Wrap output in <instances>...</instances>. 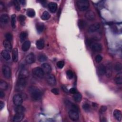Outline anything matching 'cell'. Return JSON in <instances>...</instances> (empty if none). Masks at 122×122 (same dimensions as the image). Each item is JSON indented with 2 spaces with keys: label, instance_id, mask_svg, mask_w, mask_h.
<instances>
[{
  "label": "cell",
  "instance_id": "cell-8",
  "mask_svg": "<svg viewBox=\"0 0 122 122\" xmlns=\"http://www.w3.org/2000/svg\"><path fill=\"white\" fill-rule=\"evenodd\" d=\"M46 81L49 84L51 85H55L56 84V81L54 76L51 74H48L46 77Z\"/></svg>",
  "mask_w": 122,
  "mask_h": 122
},
{
  "label": "cell",
  "instance_id": "cell-13",
  "mask_svg": "<svg viewBox=\"0 0 122 122\" xmlns=\"http://www.w3.org/2000/svg\"><path fill=\"white\" fill-rule=\"evenodd\" d=\"M48 8L51 12L54 13L57 10V4L55 2H51L48 4Z\"/></svg>",
  "mask_w": 122,
  "mask_h": 122
},
{
  "label": "cell",
  "instance_id": "cell-41",
  "mask_svg": "<svg viewBox=\"0 0 122 122\" xmlns=\"http://www.w3.org/2000/svg\"><path fill=\"white\" fill-rule=\"evenodd\" d=\"M64 65V62L63 61H59L57 63V66L60 69L62 68L63 67Z\"/></svg>",
  "mask_w": 122,
  "mask_h": 122
},
{
  "label": "cell",
  "instance_id": "cell-33",
  "mask_svg": "<svg viewBox=\"0 0 122 122\" xmlns=\"http://www.w3.org/2000/svg\"><path fill=\"white\" fill-rule=\"evenodd\" d=\"M38 60L40 62H44L47 60V57L45 55L43 54H41L39 55L38 57Z\"/></svg>",
  "mask_w": 122,
  "mask_h": 122
},
{
  "label": "cell",
  "instance_id": "cell-46",
  "mask_svg": "<svg viewBox=\"0 0 122 122\" xmlns=\"http://www.w3.org/2000/svg\"><path fill=\"white\" fill-rule=\"evenodd\" d=\"M69 92H70L71 93L74 94H75V93L77 92V90H76V89H75V88H71V89H70Z\"/></svg>",
  "mask_w": 122,
  "mask_h": 122
},
{
  "label": "cell",
  "instance_id": "cell-16",
  "mask_svg": "<svg viewBox=\"0 0 122 122\" xmlns=\"http://www.w3.org/2000/svg\"><path fill=\"white\" fill-rule=\"evenodd\" d=\"M24 118L23 113H17L14 116L13 118V122H20Z\"/></svg>",
  "mask_w": 122,
  "mask_h": 122
},
{
  "label": "cell",
  "instance_id": "cell-28",
  "mask_svg": "<svg viewBox=\"0 0 122 122\" xmlns=\"http://www.w3.org/2000/svg\"><path fill=\"white\" fill-rule=\"evenodd\" d=\"M8 83L3 80H0V89L1 90H6L8 89Z\"/></svg>",
  "mask_w": 122,
  "mask_h": 122
},
{
  "label": "cell",
  "instance_id": "cell-18",
  "mask_svg": "<svg viewBox=\"0 0 122 122\" xmlns=\"http://www.w3.org/2000/svg\"><path fill=\"white\" fill-rule=\"evenodd\" d=\"M30 46V42L29 41H26L23 42L22 43V46H21V50L23 51H27Z\"/></svg>",
  "mask_w": 122,
  "mask_h": 122
},
{
  "label": "cell",
  "instance_id": "cell-21",
  "mask_svg": "<svg viewBox=\"0 0 122 122\" xmlns=\"http://www.w3.org/2000/svg\"><path fill=\"white\" fill-rule=\"evenodd\" d=\"M115 82L118 84H122V73L119 72L115 76L114 78Z\"/></svg>",
  "mask_w": 122,
  "mask_h": 122
},
{
  "label": "cell",
  "instance_id": "cell-43",
  "mask_svg": "<svg viewBox=\"0 0 122 122\" xmlns=\"http://www.w3.org/2000/svg\"><path fill=\"white\" fill-rule=\"evenodd\" d=\"M102 56L101 55L98 54V55H97L96 56V57H95V61H96L97 62H98V63L102 61Z\"/></svg>",
  "mask_w": 122,
  "mask_h": 122
},
{
  "label": "cell",
  "instance_id": "cell-36",
  "mask_svg": "<svg viewBox=\"0 0 122 122\" xmlns=\"http://www.w3.org/2000/svg\"><path fill=\"white\" fill-rule=\"evenodd\" d=\"M18 20L20 22V23L23 25V24L24 23V22H25V20L26 19V17L24 15H20L18 16Z\"/></svg>",
  "mask_w": 122,
  "mask_h": 122
},
{
  "label": "cell",
  "instance_id": "cell-30",
  "mask_svg": "<svg viewBox=\"0 0 122 122\" xmlns=\"http://www.w3.org/2000/svg\"><path fill=\"white\" fill-rule=\"evenodd\" d=\"M82 96L81 93L79 92H76L75 94H74L73 95V99L76 102H80L81 100Z\"/></svg>",
  "mask_w": 122,
  "mask_h": 122
},
{
  "label": "cell",
  "instance_id": "cell-39",
  "mask_svg": "<svg viewBox=\"0 0 122 122\" xmlns=\"http://www.w3.org/2000/svg\"><path fill=\"white\" fill-rule=\"evenodd\" d=\"M82 108L85 112H89L90 110V106L88 103H84L82 105Z\"/></svg>",
  "mask_w": 122,
  "mask_h": 122
},
{
  "label": "cell",
  "instance_id": "cell-20",
  "mask_svg": "<svg viewBox=\"0 0 122 122\" xmlns=\"http://www.w3.org/2000/svg\"><path fill=\"white\" fill-rule=\"evenodd\" d=\"M106 76L107 77H110L112 76V66L110 64L107 65L106 67H105V73Z\"/></svg>",
  "mask_w": 122,
  "mask_h": 122
},
{
  "label": "cell",
  "instance_id": "cell-9",
  "mask_svg": "<svg viewBox=\"0 0 122 122\" xmlns=\"http://www.w3.org/2000/svg\"><path fill=\"white\" fill-rule=\"evenodd\" d=\"M13 102L16 106L20 105L23 102L22 97L19 94H16L13 97Z\"/></svg>",
  "mask_w": 122,
  "mask_h": 122
},
{
  "label": "cell",
  "instance_id": "cell-22",
  "mask_svg": "<svg viewBox=\"0 0 122 122\" xmlns=\"http://www.w3.org/2000/svg\"><path fill=\"white\" fill-rule=\"evenodd\" d=\"M1 55L3 57V58L6 61L10 60V54L9 51L7 50H3L1 52Z\"/></svg>",
  "mask_w": 122,
  "mask_h": 122
},
{
  "label": "cell",
  "instance_id": "cell-14",
  "mask_svg": "<svg viewBox=\"0 0 122 122\" xmlns=\"http://www.w3.org/2000/svg\"><path fill=\"white\" fill-rule=\"evenodd\" d=\"M85 16L86 18L89 20H94L95 18V15L94 13L92 10L87 11L85 14Z\"/></svg>",
  "mask_w": 122,
  "mask_h": 122
},
{
  "label": "cell",
  "instance_id": "cell-40",
  "mask_svg": "<svg viewBox=\"0 0 122 122\" xmlns=\"http://www.w3.org/2000/svg\"><path fill=\"white\" fill-rule=\"evenodd\" d=\"M85 22L84 20H79V21H78V26L80 27V28H81V29L83 28L85 26Z\"/></svg>",
  "mask_w": 122,
  "mask_h": 122
},
{
  "label": "cell",
  "instance_id": "cell-31",
  "mask_svg": "<svg viewBox=\"0 0 122 122\" xmlns=\"http://www.w3.org/2000/svg\"><path fill=\"white\" fill-rule=\"evenodd\" d=\"M27 36V33L25 31H22L20 33V41L21 42L24 41Z\"/></svg>",
  "mask_w": 122,
  "mask_h": 122
},
{
  "label": "cell",
  "instance_id": "cell-37",
  "mask_svg": "<svg viewBox=\"0 0 122 122\" xmlns=\"http://www.w3.org/2000/svg\"><path fill=\"white\" fill-rule=\"evenodd\" d=\"M13 3L14 5L15 9L18 11L20 10V4H19V1H18V0H14V1H13Z\"/></svg>",
  "mask_w": 122,
  "mask_h": 122
},
{
  "label": "cell",
  "instance_id": "cell-7",
  "mask_svg": "<svg viewBox=\"0 0 122 122\" xmlns=\"http://www.w3.org/2000/svg\"><path fill=\"white\" fill-rule=\"evenodd\" d=\"M90 47L92 50L95 52H99L102 50V45L99 43L92 42L90 44Z\"/></svg>",
  "mask_w": 122,
  "mask_h": 122
},
{
  "label": "cell",
  "instance_id": "cell-12",
  "mask_svg": "<svg viewBox=\"0 0 122 122\" xmlns=\"http://www.w3.org/2000/svg\"><path fill=\"white\" fill-rule=\"evenodd\" d=\"M41 69H42L44 72L47 74L50 73L51 71V66L50 64L47 63H43L41 65Z\"/></svg>",
  "mask_w": 122,
  "mask_h": 122
},
{
  "label": "cell",
  "instance_id": "cell-11",
  "mask_svg": "<svg viewBox=\"0 0 122 122\" xmlns=\"http://www.w3.org/2000/svg\"><path fill=\"white\" fill-rule=\"evenodd\" d=\"M25 61L28 64H31L35 61V56L33 53H29L26 57Z\"/></svg>",
  "mask_w": 122,
  "mask_h": 122
},
{
  "label": "cell",
  "instance_id": "cell-4",
  "mask_svg": "<svg viewBox=\"0 0 122 122\" xmlns=\"http://www.w3.org/2000/svg\"><path fill=\"white\" fill-rule=\"evenodd\" d=\"M32 72L34 77L39 79L42 78L44 74V72L41 68H40L39 67L33 68L32 71Z\"/></svg>",
  "mask_w": 122,
  "mask_h": 122
},
{
  "label": "cell",
  "instance_id": "cell-48",
  "mask_svg": "<svg viewBox=\"0 0 122 122\" xmlns=\"http://www.w3.org/2000/svg\"><path fill=\"white\" fill-rule=\"evenodd\" d=\"M62 90H63V91H64V92H66V93H67V92H68V90H67V88H66V87L63 86H62Z\"/></svg>",
  "mask_w": 122,
  "mask_h": 122
},
{
  "label": "cell",
  "instance_id": "cell-38",
  "mask_svg": "<svg viewBox=\"0 0 122 122\" xmlns=\"http://www.w3.org/2000/svg\"><path fill=\"white\" fill-rule=\"evenodd\" d=\"M66 74H67V76L68 78L69 79H71L73 77V73L72 71L70 70H68L67 71Z\"/></svg>",
  "mask_w": 122,
  "mask_h": 122
},
{
  "label": "cell",
  "instance_id": "cell-50",
  "mask_svg": "<svg viewBox=\"0 0 122 122\" xmlns=\"http://www.w3.org/2000/svg\"><path fill=\"white\" fill-rule=\"evenodd\" d=\"M19 2L21 3V4H22V5H25L26 1L24 0H19Z\"/></svg>",
  "mask_w": 122,
  "mask_h": 122
},
{
  "label": "cell",
  "instance_id": "cell-15",
  "mask_svg": "<svg viewBox=\"0 0 122 122\" xmlns=\"http://www.w3.org/2000/svg\"><path fill=\"white\" fill-rule=\"evenodd\" d=\"M97 72L99 75H104L105 73V66L102 64L99 65L97 68Z\"/></svg>",
  "mask_w": 122,
  "mask_h": 122
},
{
  "label": "cell",
  "instance_id": "cell-44",
  "mask_svg": "<svg viewBox=\"0 0 122 122\" xmlns=\"http://www.w3.org/2000/svg\"><path fill=\"white\" fill-rule=\"evenodd\" d=\"M107 106H104V105L102 106L101 107L100 110H99V111H100V112L101 113H103V112H105L107 110Z\"/></svg>",
  "mask_w": 122,
  "mask_h": 122
},
{
  "label": "cell",
  "instance_id": "cell-49",
  "mask_svg": "<svg viewBox=\"0 0 122 122\" xmlns=\"http://www.w3.org/2000/svg\"><path fill=\"white\" fill-rule=\"evenodd\" d=\"M5 96V93L2 91H0V98H3Z\"/></svg>",
  "mask_w": 122,
  "mask_h": 122
},
{
  "label": "cell",
  "instance_id": "cell-24",
  "mask_svg": "<svg viewBox=\"0 0 122 122\" xmlns=\"http://www.w3.org/2000/svg\"><path fill=\"white\" fill-rule=\"evenodd\" d=\"M0 20L3 23H7L9 22V17L7 14H3L0 16Z\"/></svg>",
  "mask_w": 122,
  "mask_h": 122
},
{
  "label": "cell",
  "instance_id": "cell-10",
  "mask_svg": "<svg viewBox=\"0 0 122 122\" xmlns=\"http://www.w3.org/2000/svg\"><path fill=\"white\" fill-rule=\"evenodd\" d=\"M100 28V24L99 23H95L90 25L88 28V32L93 33L98 30Z\"/></svg>",
  "mask_w": 122,
  "mask_h": 122
},
{
  "label": "cell",
  "instance_id": "cell-34",
  "mask_svg": "<svg viewBox=\"0 0 122 122\" xmlns=\"http://www.w3.org/2000/svg\"><path fill=\"white\" fill-rule=\"evenodd\" d=\"M114 70L117 71H120L122 69V63L119 62H116L114 66Z\"/></svg>",
  "mask_w": 122,
  "mask_h": 122
},
{
  "label": "cell",
  "instance_id": "cell-32",
  "mask_svg": "<svg viewBox=\"0 0 122 122\" xmlns=\"http://www.w3.org/2000/svg\"><path fill=\"white\" fill-rule=\"evenodd\" d=\"M27 15L29 17L32 18L35 16V12L33 9H29L27 11Z\"/></svg>",
  "mask_w": 122,
  "mask_h": 122
},
{
  "label": "cell",
  "instance_id": "cell-6",
  "mask_svg": "<svg viewBox=\"0 0 122 122\" xmlns=\"http://www.w3.org/2000/svg\"><path fill=\"white\" fill-rule=\"evenodd\" d=\"M2 72L5 78L10 79V78L11 70L8 66L3 65L2 67Z\"/></svg>",
  "mask_w": 122,
  "mask_h": 122
},
{
  "label": "cell",
  "instance_id": "cell-27",
  "mask_svg": "<svg viewBox=\"0 0 122 122\" xmlns=\"http://www.w3.org/2000/svg\"><path fill=\"white\" fill-rule=\"evenodd\" d=\"M36 28L38 32H41L44 28V25L41 22H38L36 24Z\"/></svg>",
  "mask_w": 122,
  "mask_h": 122
},
{
  "label": "cell",
  "instance_id": "cell-1",
  "mask_svg": "<svg viewBox=\"0 0 122 122\" xmlns=\"http://www.w3.org/2000/svg\"><path fill=\"white\" fill-rule=\"evenodd\" d=\"M29 92L31 99L33 101L39 100L42 96L41 91L37 87L32 86L29 89Z\"/></svg>",
  "mask_w": 122,
  "mask_h": 122
},
{
  "label": "cell",
  "instance_id": "cell-5",
  "mask_svg": "<svg viewBox=\"0 0 122 122\" xmlns=\"http://www.w3.org/2000/svg\"><path fill=\"white\" fill-rule=\"evenodd\" d=\"M68 114L70 119L72 121H76L79 119V116L77 111L73 109H71L69 111Z\"/></svg>",
  "mask_w": 122,
  "mask_h": 122
},
{
  "label": "cell",
  "instance_id": "cell-45",
  "mask_svg": "<svg viewBox=\"0 0 122 122\" xmlns=\"http://www.w3.org/2000/svg\"><path fill=\"white\" fill-rule=\"evenodd\" d=\"M51 92L52 93H54L55 95H58L59 94V91L58 89L57 88H53L51 89Z\"/></svg>",
  "mask_w": 122,
  "mask_h": 122
},
{
  "label": "cell",
  "instance_id": "cell-19",
  "mask_svg": "<svg viewBox=\"0 0 122 122\" xmlns=\"http://www.w3.org/2000/svg\"><path fill=\"white\" fill-rule=\"evenodd\" d=\"M3 46L4 47V48H5L6 50L10 51H11L12 49V46H11V44L10 42V41L7 40H5L3 41Z\"/></svg>",
  "mask_w": 122,
  "mask_h": 122
},
{
  "label": "cell",
  "instance_id": "cell-2",
  "mask_svg": "<svg viewBox=\"0 0 122 122\" xmlns=\"http://www.w3.org/2000/svg\"><path fill=\"white\" fill-rule=\"evenodd\" d=\"M26 77L19 74V78L17 81V89L19 90H22L25 87L26 84Z\"/></svg>",
  "mask_w": 122,
  "mask_h": 122
},
{
  "label": "cell",
  "instance_id": "cell-17",
  "mask_svg": "<svg viewBox=\"0 0 122 122\" xmlns=\"http://www.w3.org/2000/svg\"><path fill=\"white\" fill-rule=\"evenodd\" d=\"M113 116L118 121H121L122 119V112L121 111L115 109L113 111Z\"/></svg>",
  "mask_w": 122,
  "mask_h": 122
},
{
  "label": "cell",
  "instance_id": "cell-35",
  "mask_svg": "<svg viewBox=\"0 0 122 122\" xmlns=\"http://www.w3.org/2000/svg\"><path fill=\"white\" fill-rule=\"evenodd\" d=\"M11 25L13 28L16 27V15L13 14L11 16Z\"/></svg>",
  "mask_w": 122,
  "mask_h": 122
},
{
  "label": "cell",
  "instance_id": "cell-42",
  "mask_svg": "<svg viewBox=\"0 0 122 122\" xmlns=\"http://www.w3.org/2000/svg\"><path fill=\"white\" fill-rule=\"evenodd\" d=\"M5 38L6 39V40L10 41L12 39V35L10 33L8 32L5 34Z\"/></svg>",
  "mask_w": 122,
  "mask_h": 122
},
{
  "label": "cell",
  "instance_id": "cell-3",
  "mask_svg": "<svg viewBox=\"0 0 122 122\" xmlns=\"http://www.w3.org/2000/svg\"><path fill=\"white\" fill-rule=\"evenodd\" d=\"M77 5L78 9L81 11L86 10L89 7V2L85 0H79L77 1Z\"/></svg>",
  "mask_w": 122,
  "mask_h": 122
},
{
  "label": "cell",
  "instance_id": "cell-29",
  "mask_svg": "<svg viewBox=\"0 0 122 122\" xmlns=\"http://www.w3.org/2000/svg\"><path fill=\"white\" fill-rule=\"evenodd\" d=\"M50 17L51 16H50V14L49 13V12L47 11H44L42 13L41 17L42 20H48L50 18Z\"/></svg>",
  "mask_w": 122,
  "mask_h": 122
},
{
  "label": "cell",
  "instance_id": "cell-23",
  "mask_svg": "<svg viewBox=\"0 0 122 122\" xmlns=\"http://www.w3.org/2000/svg\"><path fill=\"white\" fill-rule=\"evenodd\" d=\"M36 45L39 50L42 49L44 47V41L43 39H40L38 40L36 43Z\"/></svg>",
  "mask_w": 122,
  "mask_h": 122
},
{
  "label": "cell",
  "instance_id": "cell-47",
  "mask_svg": "<svg viewBox=\"0 0 122 122\" xmlns=\"http://www.w3.org/2000/svg\"><path fill=\"white\" fill-rule=\"evenodd\" d=\"M4 106V103L2 101H0V109L1 110Z\"/></svg>",
  "mask_w": 122,
  "mask_h": 122
},
{
  "label": "cell",
  "instance_id": "cell-26",
  "mask_svg": "<svg viewBox=\"0 0 122 122\" xmlns=\"http://www.w3.org/2000/svg\"><path fill=\"white\" fill-rule=\"evenodd\" d=\"M25 111V109L24 107L23 106L18 105L15 108V111L17 113H23Z\"/></svg>",
  "mask_w": 122,
  "mask_h": 122
},
{
  "label": "cell",
  "instance_id": "cell-25",
  "mask_svg": "<svg viewBox=\"0 0 122 122\" xmlns=\"http://www.w3.org/2000/svg\"><path fill=\"white\" fill-rule=\"evenodd\" d=\"M12 58L14 62H17L18 60V51L17 48H14L12 51Z\"/></svg>",
  "mask_w": 122,
  "mask_h": 122
}]
</instances>
